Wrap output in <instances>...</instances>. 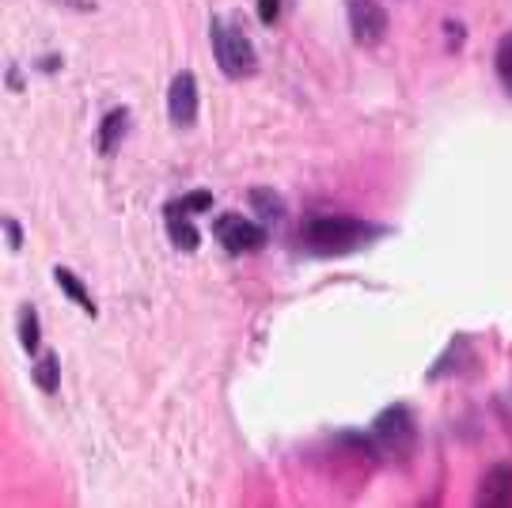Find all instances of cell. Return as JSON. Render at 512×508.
<instances>
[{
	"label": "cell",
	"mask_w": 512,
	"mask_h": 508,
	"mask_svg": "<svg viewBox=\"0 0 512 508\" xmlns=\"http://www.w3.org/2000/svg\"><path fill=\"white\" fill-rule=\"evenodd\" d=\"M376 236H380L376 224H365L357 217H338V213L334 217H311L300 228V243L319 258H342V254L365 251Z\"/></svg>",
	"instance_id": "obj_1"
},
{
	"label": "cell",
	"mask_w": 512,
	"mask_h": 508,
	"mask_svg": "<svg viewBox=\"0 0 512 508\" xmlns=\"http://www.w3.org/2000/svg\"><path fill=\"white\" fill-rule=\"evenodd\" d=\"M209 42H213V57H217L220 73L228 76V80H247V76H255L258 54H255V46H251V38L243 35L236 23L213 19V23H209Z\"/></svg>",
	"instance_id": "obj_2"
},
{
	"label": "cell",
	"mask_w": 512,
	"mask_h": 508,
	"mask_svg": "<svg viewBox=\"0 0 512 508\" xmlns=\"http://www.w3.org/2000/svg\"><path fill=\"white\" fill-rule=\"evenodd\" d=\"M372 452L384 459H406L414 452V414L403 402L387 406L384 414L372 421Z\"/></svg>",
	"instance_id": "obj_3"
},
{
	"label": "cell",
	"mask_w": 512,
	"mask_h": 508,
	"mask_svg": "<svg viewBox=\"0 0 512 508\" xmlns=\"http://www.w3.org/2000/svg\"><path fill=\"white\" fill-rule=\"evenodd\" d=\"M213 232H217V243L228 254H251V251H262V247H266V228L255 224V220L239 217V213L217 217Z\"/></svg>",
	"instance_id": "obj_4"
},
{
	"label": "cell",
	"mask_w": 512,
	"mask_h": 508,
	"mask_svg": "<svg viewBox=\"0 0 512 508\" xmlns=\"http://www.w3.org/2000/svg\"><path fill=\"white\" fill-rule=\"evenodd\" d=\"M349 31L357 38V46H380L387 35V12L380 0H346Z\"/></svg>",
	"instance_id": "obj_5"
},
{
	"label": "cell",
	"mask_w": 512,
	"mask_h": 508,
	"mask_svg": "<svg viewBox=\"0 0 512 508\" xmlns=\"http://www.w3.org/2000/svg\"><path fill=\"white\" fill-rule=\"evenodd\" d=\"M167 118L179 129H190L198 122V76L194 73H175L167 84Z\"/></svg>",
	"instance_id": "obj_6"
},
{
	"label": "cell",
	"mask_w": 512,
	"mask_h": 508,
	"mask_svg": "<svg viewBox=\"0 0 512 508\" xmlns=\"http://www.w3.org/2000/svg\"><path fill=\"white\" fill-rule=\"evenodd\" d=\"M475 501L478 505H486V508L512 505V467L509 463H497V467H490V471L482 474Z\"/></svg>",
	"instance_id": "obj_7"
},
{
	"label": "cell",
	"mask_w": 512,
	"mask_h": 508,
	"mask_svg": "<svg viewBox=\"0 0 512 508\" xmlns=\"http://www.w3.org/2000/svg\"><path fill=\"white\" fill-rule=\"evenodd\" d=\"M164 220H167V236H171V243H175L179 251H198L202 232H198V224L190 220V209H186L183 201H171L164 209Z\"/></svg>",
	"instance_id": "obj_8"
},
{
	"label": "cell",
	"mask_w": 512,
	"mask_h": 508,
	"mask_svg": "<svg viewBox=\"0 0 512 508\" xmlns=\"http://www.w3.org/2000/svg\"><path fill=\"white\" fill-rule=\"evenodd\" d=\"M126 129H129V110L126 107L103 114V126H99V152H103V156H114L118 145H122V137H126Z\"/></svg>",
	"instance_id": "obj_9"
},
{
	"label": "cell",
	"mask_w": 512,
	"mask_h": 508,
	"mask_svg": "<svg viewBox=\"0 0 512 508\" xmlns=\"http://www.w3.org/2000/svg\"><path fill=\"white\" fill-rule=\"evenodd\" d=\"M54 277H57V285H61V292H65L69 300H76V304H80V308H84V311H88V315L95 319V300H92V292L84 289V285H80V281H76V277H73L69 270H65V266H57Z\"/></svg>",
	"instance_id": "obj_10"
},
{
	"label": "cell",
	"mask_w": 512,
	"mask_h": 508,
	"mask_svg": "<svg viewBox=\"0 0 512 508\" xmlns=\"http://www.w3.org/2000/svg\"><path fill=\"white\" fill-rule=\"evenodd\" d=\"M19 345H23L27 353H38V345H42V330H38V311L31 308V304L19 311Z\"/></svg>",
	"instance_id": "obj_11"
},
{
	"label": "cell",
	"mask_w": 512,
	"mask_h": 508,
	"mask_svg": "<svg viewBox=\"0 0 512 508\" xmlns=\"http://www.w3.org/2000/svg\"><path fill=\"white\" fill-rule=\"evenodd\" d=\"M494 73L497 80H501V88L512 95V31L501 42H497V50H494Z\"/></svg>",
	"instance_id": "obj_12"
},
{
	"label": "cell",
	"mask_w": 512,
	"mask_h": 508,
	"mask_svg": "<svg viewBox=\"0 0 512 508\" xmlns=\"http://www.w3.org/2000/svg\"><path fill=\"white\" fill-rule=\"evenodd\" d=\"M35 383L46 391V395H54L57 391V383H61V364H57V353H46V357L35 364Z\"/></svg>",
	"instance_id": "obj_13"
},
{
	"label": "cell",
	"mask_w": 512,
	"mask_h": 508,
	"mask_svg": "<svg viewBox=\"0 0 512 508\" xmlns=\"http://www.w3.org/2000/svg\"><path fill=\"white\" fill-rule=\"evenodd\" d=\"M247 198H251V205H255V209L266 220H281V217H285V201L277 198L274 190H251Z\"/></svg>",
	"instance_id": "obj_14"
},
{
	"label": "cell",
	"mask_w": 512,
	"mask_h": 508,
	"mask_svg": "<svg viewBox=\"0 0 512 508\" xmlns=\"http://www.w3.org/2000/svg\"><path fill=\"white\" fill-rule=\"evenodd\" d=\"M190 209V213H202V209H209L213 205V194L209 190H194V194H186V198H179Z\"/></svg>",
	"instance_id": "obj_15"
},
{
	"label": "cell",
	"mask_w": 512,
	"mask_h": 508,
	"mask_svg": "<svg viewBox=\"0 0 512 508\" xmlns=\"http://www.w3.org/2000/svg\"><path fill=\"white\" fill-rule=\"evenodd\" d=\"M4 232H8V247H23V232H19V224L16 220H4Z\"/></svg>",
	"instance_id": "obj_16"
},
{
	"label": "cell",
	"mask_w": 512,
	"mask_h": 508,
	"mask_svg": "<svg viewBox=\"0 0 512 508\" xmlns=\"http://www.w3.org/2000/svg\"><path fill=\"white\" fill-rule=\"evenodd\" d=\"M258 16H262V23H274V19H277V0H258Z\"/></svg>",
	"instance_id": "obj_17"
}]
</instances>
